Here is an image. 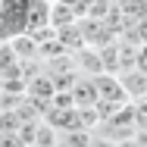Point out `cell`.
Wrapping results in <instances>:
<instances>
[{
	"instance_id": "6da1fadb",
	"label": "cell",
	"mask_w": 147,
	"mask_h": 147,
	"mask_svg": "<svg viewBox=\"0 0 147 147\" xmlns=\"http://www.w3.org/2000/svg\"><path fill=\"white\" fill-rule=\"evenodd\" d=\"M34 0H0V41H13L28 31V9Z\"/></svg>"
},
{
	"instance_id": "ba28073f",
	"label": "cell",
	"mask_w": 147,
	"mask_h": 147,
	"mask_svg": "<svg viewBox=\"0 0 147 147\" xmlns=\"http://www.w3.org/2000/svg\"><path fill=\"white\" fill-rule=\"evenodd\" d=\"M91 147H119L116 141H110V138H97V135H91Z\"/></svg>"
},
{
	"instance_id": "8992f818",
	"label": "cell",
	"mask_w": 147,
	"mask_h": 147,
	"mask_svg": "<svg viewBox=\"0 0 147 147\" xmlns=\"http://www.w3.org/2000/svg\"><path fill=\"white\" fill-rule=\"evenodd\" d=\"M0 147H25L16 131H0Z\"/></svg>"
},
{
	"instance_id": "3957f363",
	"label": "cell",
	"mask_w": 147,
	"mask_h": 147,
	"mask_svg": "<svg viewBox=\"0 0 147 147\" xmlns=\"http://www.w3.org/2000/svg\"><path fill=\"white\" fill-rule=\"evenodd\" d=\"M119 85H122V91H125V97H135V100H141V97H147V72H141V69H122L119 72Z\"/></svg>"
},
{
	"instance_id": "52a82bcc",
	"label": "cell",
	"mask_w": 147,
	"mask_h": 147,
	"mask_svg": "<svg viewBox=\"0 0 147 147\" xmlns=\"http://www.w3.org/2000/svg\"><path fill=\"white\" fill-rule=\"evenodd\" d=\"M135 69H141V72H147V44L138 50V59H135Z\"/></svg>"
},
{
	"instance_id": "9c48e42d",
	"label": "cell",
	"mask_w": 147,
	"mask_h": 147,
	"mask_svg": "<svg viewBox=\"0 0 147 147\" xmlns=\"http://www.w3.org/2000/svg\"><path fill=\"white\" fill-rule=\"evenodd\" d=\"M138 31H141V41L147 44V19H138Z\"/></svg>"
},
{
	"instance_id": "277c9868",
	"label": "cell",
	"mask_w": 147,
	"mask_h": 147,
	"mask_svg": "<svg viewBox=\"0 0 147 147\" xmlns=\"http://www.w3.org/2000/svg\"><path fill=\"white\" fill-rule=\"evenodd\" d=\"M69 97H72V107H78V110H85V107H94L97 103V91H94V82L91 78H75V88L69 91Z\"/></svg>"
},
{
	"instance_id": "5b68a950",
	"label": "cell",
	"mask_w": 147,
	"mask_h": 147,
	"mask_svg": "<svg viewBox=\"0 0 147 147\" xmlns=\"http://www.w3.org/2000/svg\"><path fill=\"white\" fill-rule=\"evenodd\" d=\"M59 144H63V147H91V131H85V128H75V131H63Z\"/></svg>"
},
{
	"instance_id": "7a4b0ae2",
	"label": "cell",
	"mask_w": 147,
	"mask_h": 147,
	"mask_svg": "<svg viewBox=\"0 0 147 147\" xmlns=\"http://www.w3.org/2000/svg\"><path fill=\"white\" fill-rule=\"evenodd\" d=\"M94 82V91H97V100H107V103H125L128 97H125V91H122V85H119V78H113V75H94L91 78Z\"/></svg>"
}]
</instances>
